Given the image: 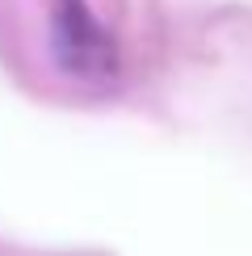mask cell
<instances>
[{"instance_id": "cell-1", "label": "cell", "mask_w": 252, "mask_h": 256, "mask_svg": "<svg viewBox=\"0 0 252 256\" xmlns=\"http://www.w3.org/2000/svg\"><path fill=\"white\" fill-rule=\"evenodd\" d=\"M50 34H55V55L68 72H76L84 80H101L114 72V42L84 0H55Z\"/></svg>"}]
</instances>
